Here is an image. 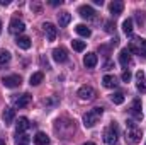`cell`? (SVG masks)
I'll use <instances>...</instances> for the list:
<instances>
[{
    "mask_svg": "<svg viewBox=\"0 0 146 145\" xmlns=\"http://www.w3.org/2000/svg\"><path fill=\"white\" fill-rule=\"evenodd\" d=\"M17 145H26V144H17Z\"/></svg>",
    "mask_w": 146,
    "mask_h": 145,
    "instance_id": "obj_38",
    "label": "cell"
},
{
    "mask_svg": "<svg viewBox=\"0 0 146 145\" xmlns=\"http://www.w3.org/2000/svg\"><path fill=\"white\" fill-rule=\"evenodd\" d=\"M0 33H2V22H0Z\"/></svg>",
    "mask_w": 146,
    "mask_h": 145,
    "instance_id": "obj_37",
    "label": "cell"
},
{
    "mask_svg": "<svg viewBox=\"0 0 146 145\" xmlns=\"http://www.w3.org/2000/svg\"><path fill=\"white\" fill-rule=\"evenodd\" d=\"M104 142L109 145L117 144V125L115 123H110L109 126L104 130Z\"/></svg>",
    "mask_w": 146,
    "mask_h": 145,
    "instance_id": "obj_4",
    "label": "cell"
},
{
    "mask_svg": "<svg viewBox=\"0 0 146 145\" xmlns=\"http://www.w3.org/2000/svg\"><path fill=\"white\" fill-rule=\"evenodd\" d=\"M78 97L82 101H92L95 97V89L92 85H82L78 89Z\"/></svg>",
    "mask_w": 146,
    "mask_h": 145,
    "instance_id": "obj_5",
    "label": "cell"
},
{
    "mask_svg": "<svg viewBox=\"0 0 146 145\" xmlns=\"http://www.w3.org/2000/svg\"><path fill=\"white\" fill-rule=\"evenodd\" d=\"M83 145H95V144H92V142H87V144H83Z\"/></svg>",
    "mask_w": 146,
    "mask_h": 145,
    "instance_id": "obj_36",
    "label": "cell"
},
{
    "mask_svg": "<svg viewBox=\"0 0 146 145\" xmlns=\"http://www.w3.org/2000/svg\"><path fill=\"white\" fill-rule=\"evenodd\" d=\"M75 31H76L80 36H83V38H88L90 34H92V31H90V29H88L85 24H78V26L75 28Z\"/></svg>",
    "mask_w": 146,
    "mask_h": 145,
    "instance_id": "obj_22",
    "label": "cell"
},
{
    "mask_svg": "<svg viewBox=\"0 0 146 145\" xmlns=\"http://www.w3.org/2000/svg\"><path fill=\"white\" fill-rule=\"evenodd\" d=\"M131 77H133V75H131L129 70H124V72H122V80H124V82H129V80H131Z\"/></svg>",
    "mask_w": 146,
    "mask_h": 145,
    "instance_id": "obj_30",
    "label": "cell"
},
{
    "mask_svg": "<svg viewBox=\"0 0 146 145\" xmlns=\"http://www.w3.org/2000/svg\"><path fill=\"white\" fill-rule=\"evenodd\" d=\"M42 29H44V34H46V38H48V41H54V39H56V36H58V29H56L54 24L44 22V24H42Z\"/></svg>",
    "mask_w": 146,
    "mask_h": 145,
    "instance_id": "obj_8",
    "label": "cell"
},
{
    "mask_svg": "<svg viewBox=\"0 0 146 145\" xmlns=\"http://www.w3.org/2000/svg\"><path fill=\"white\" fill-rule=\"evenodd\" d=\"M24 29H26V24L21 19H17V17H14L10 21V24H9V31L12 34H21V33H24Z\"/></svg>",
    "mask_w": 146,
    "mask_h": 145,
    "instance_id": "obj_6",
    "label": "cell"
},
{
    "mask_svg": "<svg viewBox=\"0 0 146 145\" xmlns=\"http://www.w3.org/2000/svg\"><path fill=\"white\" fill-rule=\"evenodd\" d=\"M34 144L36 145H49V137L42 132H37L34 135Z\"/></svg>",
    "mask_w": 146,
    "mask_h": 145,
    "instance_id": "obj_19",
    "label": "cell"
},
{
    "mask_svg": "<svg viewBox=\"0 0 146 145\" xmlns=\"http://www.w3.org/2000/svg\"><path fill=\"white\" fill-rule=\"evenodd\" d=\"M42 79H44V75H42V72H36L31 75V79H29V84L31 85H39L41 82H42Z\"/></svg>",
    "mask_w": 146,
    "mask_h": 145,
    "instance_id": "obj_23",
    "label": "cell"
},
{
    "mask_svg": "<svg viewBox=\"0 0 146 145\" xmlns=\"http://www.w3.org/2000/svg\"><path fill=\"white\" fill-rule=\"evenodd\" d=\"M126 125H127V130H126V144H129V145L138 144V142L141 140V130H139V128L136 126V123L131 121V119H127Z\"/></svg>",
    "mask_w": 146,
    "mask_h": 145,
    "instance_id": "obj_1",
    "label": "cell"
},
{
    "mask_svg": "<svg viewBox=\"0 0 146 145\" xmlns=\"http://www.w3.org/2000/svg\"><path fill=\"white\" fill-rule=\"evenodd\" d=\"M17 46L19 48H22V50H29L31 48V39L27 36H17Z\"/></svg>",
    "mask_w": 146,
    "mask_h": 145,
    "instance_id": "obj_21",
    "label": "cell"
},
{
    "mask_svg": "<svg viewBox=\"0 0 146 145\" xmlns=\"http://www.w3.org/2000/svg\"><path fill=\"white\" fill-rule=\"evenodd\" d=\"M110 101H112L114 104H122V103H124V94H122V92H114V94L110 96Z\"/></svg>",
    "mask_w": 146,
    "mask_h": 145,
    "instance_id": "obj_26",
    "label": "cell"
},
{
    "mask_svg": "<svg viewBox=\"0 0 146 145\" xmlns=\"http://www.w3.org/2000/svg\"><path fill=\"white\" fill-rule=\"evenodd\" d=\"M17 142H19V144H26V142H29V137L24 135V133H21V137L17 135Z\"/></svg>",
    "mask_w": 146,
    "mask_h": 145,
    "instance_id": "obj_29",
    "label": "cell"
},
{
    "mask_svg": "<svg viewBox=\"0 0 146 145\" xmlns=\"http://www.w3.org/2000/svg\"><path fill=\"white\" fill-rule=\"evenodd\" d=\"M53 60H54V62H58V63L66 62V60H68V51H66L63 46L54 48V50H53Z\"/></svg>",
    "mask_w": 146,
    "mask_h": 145,
    "instance_id": "obj_9",
    "label": "cell"
},
{
    "mask_svg": "<svg viewBox=\"0 0 146 145\" xmlns=\"http://www.w3.org/2000/svg\"><path fill=\"white\" fill-rule=\"evenodd\" d=\"M109 9H110V14L119 15V14H122V10H124V3H122L121 0H114L109 5Z\"/></svg>",
    "mask_w": 146,
    "mask_h": 145,
    "instance_id": "obj_17",
    "label": "cell"
},
{
    "mask_svg": "<svg viewBox=\"0 0 146 145\" xmlns=\"http://www.w3.org/2000/svg\"><path fill=\"white\" fill-rule=\"evenodd\" d=\"M131 114L134 119L141 121L143 119V111H141V99H134L133 104H131Z\"/></svg>",
    "mask_w": 146,
    "mask_h": 145,
    "instance_id": "obj_11",
    "label": "cell"
},
{
    "mask_svg": "<svg viewBox=\"0 0 146 145\" xmlns=\"http://www.w3.org/2000/svg\"><path fill=\"white\" fill-rule=\"evenodd\" d=\"M102 84H104V87H107V89H114V87L117 85V79H115L114 75H104Z\"/></svg>",
    "mask_w": 146,
    "mask_h": 145,
    "instance_id": "obj_20",
    "label": "cell"
},
{
    "mask_svg": "<svg viewBox=\"0 0 146 145\" xmlns=\"http://www.w3.org/2000/svg\"><path fill=\"white\" fill-rule=\"evenodd\" d=\"M14 118H15V111L12 108H5L3 109V113H2V119H3V123L5 125H10L12 121H14Z\"/></svg>",
    "mask_w": 146,
    "mask_h": 145,
    "instance_id": "obj_15",
    "label": "cell"
},
{
    "mask_svg": "<svg viewBox=\"0 0 146 145\" xmlns=\"http://www.w3.org/2000/svg\"><path fill=\"white\" fill-rule=\"evenodd\" d=\"M10 53L7 51V50H0V65H5V63H9L10 62Z\"/></svg>",
    "mask_w": 146,
    "mask_h": 145,
    "instance_id": "obj_27",
    "label": "cell"
},
{
    "mask_svg": "<svg viewBox=\"0 0 146 145\" xmlns=\"http://www.w3.org/2000/svg\"><path fill=\"white\" fill-rule=\"evenodd\" d=\"M21 82H22V79H21L19 75H7V77H3V79H2V84H3L5 87H9V89L19 87V85H21Z\"/></svg>",
    "mask_w": 146,
    "mask_h": 145,
    "instance_id": "obj_7",
    "label": "cell"
},
{
    "mask_svg": "<svg viewBox=\"0 0 146 145\" xmlns=\"http://www.w3.org/2000/svg\"><path fill=\"white\" fill-rule=\"evenodd\" d=\"M72 46H73V50H75V51H83V50H85V46H87V43H85V41H80V39H73Z\"/></svg>",
    "mask_w": 146,
    "mask_h": 145,
    "instance_id": "obj_25",
    "label": "cell"
},
{
    "mask_svg": "<svg viewBox=\"0 0 146 145\" xmlns=\"http://www.w3.org/2000/svg\"><path fill=\"white\" fill-rule=\"evenodd\" d=\"M70 21H72V14H70V12H60V14H58V24H60V28L68 26Z\"/></svg>",
    "mask_w": 146,
    "mask_h": 145,
    "instance_id": "obj_18",
    "label": "cell"
},
{
    "mask_svg": "<svg viewBox=\"0 0 146 145\" xmlns=\"http://www.w3.org/2000/svg\"><path fill=\"white\" fill-rule=\"evenodd\" d=\"M78 14L83 17V19H94L95 17V10L90 7V5H82L78 9Z\"/></svg>",
    "mask_w": 146,
    "mask_h": 145,
    "instance_id": "obj_12",
    "label": "cell"
},
{
    "mask_svg": "<svg viewBox=\"0 0 146 145\" xmlns=\"http://www.w3.org/2000/svg\"><path fill=\"white\" fill-rule=\"evenodd\" d=\"M133 29H134V28H133V19H126V21L122 22V31H124L127 36H131V34H133Z\"/></svg>",
    "mask_w": 146,
    "mask_h": 145,
    "instance_id": "obj_24",
    "label": "cell"
},
{
    "mask_svg": "<svg viewBox=\"0 0 146 145\" xmlns=\"http://www.w3.org/2000/svg\"><path fill=\"white\" fill-rule=\"evenodd\" d=\"M136 87H138V91H139V92H146V79H141V80H138Z\"/></svg>",
    "mask_w": 146,
    "mask_h": 145,
    "instance_id": "obj_28",
    "label": "cell"
},
{
    "mask_svg": "<svg viewBox=\"0 0 146 145\" xmlns=\"http://www.w3.org/2000/svg\"><path fill=\"white\" fill-rule=\"evenodd\" d=\"M0 145H5V140H2V138H0Z\"/></svg>",
    "mask_w": 146,
    "mask_h": 145,
    "instance_id": "obj_35",
    "label": "cell"
},
{
    "mask_svg": "<svg viewBox=\"0 0 146 145\" xmlns=\"http://www.w3.org/2000/svg\"><path fill=\"white\" fill-rule=\"evenodd\" d=\"M31 126V123H29V119L27 118H19V121H17V126H15V130H17V135H21V133H24L27 128Z\"/></svg>",
    "mask_w": 146,
    "mask_h": 145,
    "instance_id": "obj_16",
    "label": "cell"
},
{
    "mask_svg": "<svg viewBox=\"0 0 146 145\" xmlns=\"http://www.w3.org/2000/svg\"><path fill=\"white\" fill-rule=\"evenodd\" d=\"M106 68H107V70H109V68H112V62H107V63H106Z\"/></svg>",
    "mask_w": 146,
    "mask_h": 145,
    "instance_id": "obj_33",
    "label": "cell"
},
{
    "mask_svg": "<svg viewBox=\"0 0 146 145\" xmlns=\"http://www.w3.org/2000/svg\"><path fill=\"white\" fill-rule=\"evenodd\" d=\"M49 3H51V5H61V0H51Z\"/></svg>",
    "mask_w": 146,
    "mask_h": 145,
    "instance_id": "obj_32",
    "label": "cell"
},
{
    "mask_svg": "<svg viewBox=\"0 0 146 145\" xmlns=\"http://www.w3.org/2000/svg\"><path fill=\"white\" fill-rule=\"evenodd\" d=\"M31 101H33V96L31 94H21L19 97H14V104H15V108H26V106H29L31 104Z\"/></svg>",
    "mask_w": 146,
    "mask_h": 145,
    "instance_id": "obj_10",
    "label": "cell"
},
{
    "mask_svg": "<svg viewBox=\"0 0 146 145\" xmlns=\"http://www.w3.org/2000/svg\"><path fill=\"white\" fill-rule=\"evenodd\" d=\"M127 50L133 51V53H136V55H139L143 60H146V39H143V38H134L131 41V44H129Z\"/></svg>",
    "mask_w": 146,
    "mask_h": 145,
    "instance_id": "obj_3",
    "label": "cell"
},
{
    "mask_svg": "<svg viewBox=\"0 0 146 145\" xmlns=\"http://www.w3.org/2000/svg\"><path fill=\"white\" fill-rule=\"evenodd\" d=\"M136 79H138V80H141V79H145V72H143V70H139V72L136 73Z\"/></svg>",
    "mask_w": 146,
    "mask_h": 145,
    "instance_id": "obj_31",
    "label": "cell"
},
{
    "mask_svg": "<svg viewBox=\"0 0 146 145\" xmlns=\"http://www.w3.org/2000/svg\"><path fill=\"white\" fill-rule=\"evenodd\" d=\"M119 62H121L122 67H127V65L131 63V51H129L127 48L121 50V53H119Z\"/></svg>",
    "mask_w": 146,
    "mask_h": 145,
    "instance_id": "obj_14",
    "label": "cell"
},
{
    "mask_svg": "<svg viewBox=\"0 0 146 145\" xmlns=\"http://www.w3.org/2000/svg\"><path fill=\"white\" fill-rule=\"evenodd\" d=\"M102 114H104V108H94L92 111L85 113V116H83V125H85V128L95 126L97 121H99V118H100Z\"/></svg>",
    "mask_w": 146,
    "mask_h": 145,
    "instance_id": "obj_2",
    "label": "cell"
},
{
    "mask_svg": "<svg viewBox=\"0 0 146 145\" xmlns=\"http://www.w3.org/2000/svg\"><path fill=\"white\" fill-rule=\"evenodd\" d=\"M97 62H99V58H97L95 53H87V55L83 56V65H85L87 68H94V67L97 65Z\"/></svg>",
    "mask_w": 146,
    "mask_h": 145,
    "instance_id": "obj_13",
    "label": "cell"
},
{
    "mask_svg": "<svg viewBox=\"0 0 146 145\" xmlns=\"http://www.w3.org/2000/svg\"><path fill=\"white\" fill-rule=\"evenodd\" d=\"M0 5H9V0H0Z\"/></svg>",
    "mask_w": 146,
    "mask_h": 145,
    "instance_id": "obj_34",
    "label": "cell"
}]
</instances>
